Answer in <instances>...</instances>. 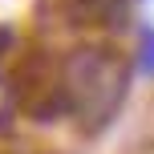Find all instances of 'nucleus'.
Returning <instances> with one entry per match:
<instances>
[{"label": "nucleus", "instance_id": "nucleus-1", "mask_svg": "<svg viewBox=\"0 0 154 154\" xmlns=\"http://www.w3.org/2000/svg\"><path fill=\"white\" fill-rule=\"evenodd\" d=\"M130 85V65L122 61L118 49H101V45H85L65 61L61 69V93L69 114L81 122L85 134H97L101 126L114 122L118 106L126 97Z\"/></svg>", "mask_w": 154, "mask_h": 154}, {"label": "nucleus", "instance_id": "nucleus-2", "mask_svg": "<svg viewBox=\"0 0 154 154\" xmlns=\"http://www.w3.org/2000/svg\"><path fill=\"white\" fill-rule=\"evenodd\" d=\"M69 20L77 24H122L126 0H69Z\"/></svg>", "mask_w": 154, "mask_h": 154}, {"label": "nucleus", "instance_id": "nucleus-3", "mask_svg": "<svg viewBox=\"0 0 154 154\" xmlns=\"http://www.w3.org/2000/svg\"><path fill=\"white\" fill-rule=\"evenodd\" d=\"M138 69L154 77V29H142V53H138Z\"/></svg>", "mask_w": 154, "mask_h": 154}, {"label": "nucleus", "instance_id": "nucleus-4", "mask_svg": "<svg viewBox=\"0 0 154 154\" xmlns=\"http://www.w3.org/2000/svg\"><path fill=\"white\" fill-rule=\"evenodd\" d=\"M8 45H12V32H8V29H0V53H4Z\"/></svg>", "mask_w": 154, "mask_h": 154}]
</instances>
